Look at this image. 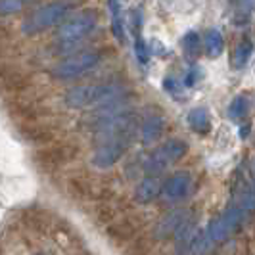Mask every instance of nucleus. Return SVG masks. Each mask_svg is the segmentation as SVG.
<instances>
[{"instance_id": "obj_7", "label": "nucleus", "mask_w": 255, "mask_h": 255, "mask_svg": "<svg viewBox=\"0 0 255 255\" xmlns=\"http://www.w3.org/2000/svg\"><path fill=\"white\" fill-rule=\"evenodd\" d=\"M194 184L196 180L192 177L188 171H177L173 173L169 179L163 182V188H161V198L165 202H180L184 198H188L194 190Z\"/></svg>"}, {"instance_id": "obj_25", "label": "nucleus", "mask_w": 255, "mask_h": 255, "mask_svg": "<svg viewBox=\"0 0 255 255\" xmlns=\"http://www.w3.org/2000/svg\"><path fill=\"white\" fill-rule=\"evenodd\" d=\"M200 79V69L198 67H194V69H190L188 73H186V77H184V85L186 87H194V83Z\"/></svg>"}, {"instance_id": "obj_6", "label": "nucleus", "mask_w": 255, "mask_h": 255, "mask_svg": "<svg viewBox=\"0 0 255 255\" xmlns=\"http://www.w3.org/2000/svg\"><path fill=\"white\" fill-rule=\"evenodd\" d=\"M94 27H96V12H81L56 29V40L58 44H62L64 50H71L73 44L94 31Z\"/></svg>"}, {"instance_id": "obj_9", "label": "nucleus", "mask_w": 255, "mask_h": 255, "mask_svg": "<svg viewBox=\"0 0 255 255\" xmlns=\"http://www.w3.org/2000/svg\"><path fill=\"white\" fill-rule=\"evenodd\" d=\"M163 130H165V119H163V115L150 114L144 119L142 128H140L142 144H144V146H150V144H153L155 140H159L161 134H163Z\"/></svg>"}, {"instance_id": "obj_13", "label": "nucleus", "mask_w": 255, "mask_h": 255, "mask_svg": "<svg viewBox=\"0 0 255 255\" xmlns=\"http://www.w3.org/2000/svg\"><path fill=\"white\" fill-rule=\"evenodd\" d=\"M204 48L209 58H219L225 50V38L219 29H209L204 35Z\"/></svg>"}, {"instance_id": "obj_19", "label": "nucleus", "mask_w": 255, "mask_h": 255, "mask_svg": "<svg viewBox=\"0 0 255 255\" xmlns=\"http://www.w3.org/2000/svg\"><path fill=\"white\" fill-rule=\"evenodd\" d=\"M248 112V100L244 98V96H236L232 102H230L229 110H227V114H229L230 119H242L244 115Z\"/></svg>"}, {"instance_id": "obj_24", "label": "nucleus", "mask_w": 255, "mask_h": 255, "mask_svg": "<svg viewBox=\"0 0 255 255\" xmlns=\"http://www.w3.org/2000/svg\"><path fill=\"white\" fill-rule=\"evenodd\" d=\"M115 215H117V213H115V209L112 205H102V207L98 209V221H100V223H110Z\"/></svg>"}, {"instance_id": "obj_26", "label": "nucleus", "mask_w": 255, "mask_h": 255, "mask_svg": "<svg viewBox=\"0 0 255 255\" xmlns=\"http://www.w3.org/2000/svg\"><path fill=\"white\" fill-rule=\"evenodd\" d=\"M254 173H255V165H254Z\"/></svg>"}, {"instance_id": "obj_22", "label": "nucleus", "mask_w": 255, "mask_h": 255, "mask_svg": "<svg viewBox=\"0 0 255 255\" xmlns=\"http://www.w3.org/2000/svg\"><path fill=\"white\" fill-rule=\"evenodd\" d=\"M148 50H150V46L144 44V40H142L140 35L134 37V52H136V58H138L140 64H146V62H148Z\"/></svg>"}, {"instance_id": "obj_20", "label": "nucleus", "mask_w": 255, "mask_h": 255, "mask_svg": "<svg viewBox=\"0 0 255 255\" xmlns=\"http://www.w3.org/2000/svg\"><path fill=\"white\" fill-rule=\"evenodd\" d=\"M163 89H165L167 94H171L173 98H180L182 83H179L175 77H165V79H163Z\"/></svg>"}, {"instance_id": "obj_16", "label": "nucleus", "mask_w": 255, "mask_h": 255, "mask_svg": "<svg viewBox=\"0 0 255 255\" xmlns=\"http://www.w3.org/2000/svg\"><path fill=\"white\" fill-rule=\"evenodd\" d=\"M252 52H254V42H252L250 38H242V40L238 42V46L234 48V54H232V65H234L236 69L244 67V65L248 64Z\"/></svg>"}, {"instance_id": "obj_14", "label": "nucleus", "mask_w": 255, "mask_h": 255, "mask_svg": "<svg viewBox=\"0 0 255 255\" xmlns=\"http://www.w3.org/2000/svg\"><path fill=\"white\" fill-rule=\"evenodd\" d=\"M108 234L114 238L115 242H127V240H130L136 234V223L132 219H123L117 225L110 227Z\"/></svg>"}, {"instance_id": "obj_2", "label": "nucleus", "mask_w": 255, "mask_h": 255, "mask_svg": "<svg viewBox=\"0 0 255 255\" xmlns=\"http://www.w3.org/2000/svg\"><path fill=\"white\" fill-rule=\"evenodd\" d=\"M73 6H75V4H69V2H50V4H42V6L35 8V10L23 19L21 31H23L25 35H37L40 31H46L48 27L58 25Z\"/></svg>"}, {"instance_id": "obj_18", "label": "nucleus", "mask_w": 255, "mask_h": 255, "mask_svg": "<svg viewBox=\"0 0 255 255\" xmlns=\"http://www.w3.org/2000/svg\"><path fill=\"white\" fill-rule=\"evenodd\" d=\"M21 134L29 142H44L50 138V130L42 125H27L21 128Z\"/></svg>"}, {"instance_id": "obj_15", "label": "nucleus", "mask_w": 255, "mask_h": 255, "mask_svg": "<svg viewBox=\"0 0 255 255\" xmlns=\"http://www.w3.org/2000/svg\"><path fill=\"white\" fill-rule=\"evenodd\" d=\"M202 42H204V40H202V37H200L196 31L186 33V35L182 37V52H184V56L190 58V60H196V58L200 56L202 46H204Z\"/></svg>"}, {"instance_id": "obj_21", "label": "nucleus", "mask_w": 255, "mask_h": 255, "mask_svg": "<svg viewBox=\"0 0 255 255\" xmlns=\"http://www.w3.org/2000/svg\"><path fill=\"white\" fill-rule=\"evenodd\" d=\"M23 6H25V2H19V0H15V2L2 0V2H0V13H2V15H10V13L19 12Z\"/></svg>"}, {"instance_id": "obj_3", "label": "nucleus", "mask_w": 255, "mask_h": 255, "mask_svg": "<svg viewBox=\"0 0 255 255\" xmlns=\"http://www.w3.org/2000/svg\"><path fill=\"white\" fill-rule=\"evenodd\" d=\"M188 150V144L180 138H169L165 140L159 148H155L148 159L144 161V173L146 177H159L167 167H171L173 163H177L180 157L186 153Z\"/></svg>"}, {"instance_id": "obj_8", "label": "nucleus", "mask_w": 255, "mask_h": 255, "mask_svg": "<svg viewBox=\"0 0 255 255\" xmlns=\"http://www.w3.org/2000/svg\"><path fill=\"white\" fill-rule=\"evenodd\" d=\"M194 217L190 209H175L159 219L153 227V238L155 240H167L171 236H177L179 232L190 219Z\"/></svg>"}, {"instance_id": "obj_4", "label": "nucleus", "mask_w": 255, "mask_h": 255, "mask_svg": "<svg viewBox=\"0 0 255 255\" xmlns=\"http://www.w3.org/2000/svg\"><path fill=\"white\" fill-rule=\"evenodd\" d=\"M246 217H248V211H244L240 205L232 204L215 221H211L207 225V229L204 230V236L211 246L223 242V240H227L229 236H232L236 230L242 227Z\"/></svg>"}, {"instance_id": "obj_23", "label": "nucleus", "mask_w": 255, "mask_h": 255, "mask_svg": "<svg viewBox=\"0 0 255 255\" xmlns=\"http://www.w3.org/2000/svg\"><path fill=\"white\" fill-rule=\"evenodd\" d=\"M254 6L255 4H252V2L238 4L240 12H236V15H234V23H236V25H244V23H248V21H250V12H248V8H254Z\"/></svg>"}, {"instance_id": "obj_5", "label": "nucleus", "mask_w": 255, "mask_h": 255, "mask_svg": "<svg viewBox=\"0 0 255 255\" xmlns=\"http://www.w3.org/2000/svg\"><path fill=\"white\" fill-rule=\"evenodd\" d=\"M100 62H102L100 50H83L58 62L50 69V73L56 79H75V77H83L85 73H89Z\"/></svg>"}, {"instance_id": "obj_11", "label": "nucleus", "mask_w": 255, "mask_h": 255, "mask_svg": "<svg viewBox=\"0 0 255 255\" xmlns=\"http://www.w3.org/2000/svg\"><path fill=\"white\" fill-rule=\"evenodd\" d=\"M77 155V148L73 146H58L54 150H46V152H40L37 155V159H42V165H62V163H67L71 161L73 157Z\"/></svg>"}, {"instance_id": "obj_17", "label": "nucleus", "mask_w": 255, "mask_h": 255, "mask_svg": "<svg viewBox=\"0 0 255 255\" xmlns=\"http://www.w3.org/2000/svg\"><path fill=\"white\" fill-rule=\"evenodd\" d=\"M108 8L112 10V27H114V35L119 42H125V31L121 23V4L119 2H108Z\"/></svg>"}, {"instance_id": "obj_1", "label": "nucleus", "mask_w": 255, "mask_h": 255, "mask_svg": "<svg viewBox=\"0 0 255 255\" xmlns=\"http://www.w3.org/2000/svg\"><path fill=\"white\" fill-rule=\"evenodd\" d=\"M121 92H123L121 87L114 83H92V85H83V87L67 90L64 100L69 108H89V106H100L108 102Z\"/></svg>"}, {"instance_id": "obj_12", "label": "nucleus", "mask_w": 255, "mask_h": 255, "mask_svg": "<svg viewBox=\"0 0 255 255\" xmlns=\"http://www.w3.org/2000/svg\"><path fill=\"white\" fill-rule=\"evenodd\" d=\"M188 125L198 134H207L211 130V117L205 108H194L188 114Z\"/></svg>"}, {"instance_id": "obj_10", "label": "nucleus", "mask_w": 255, "mask_h": 255, "mask_svg": "<svg viewBox=\"0 0 255 255\" xmlns=\"http://www.w3.org/2000/svg\"><path fill=\"white\" fill-rule=\"evenodd\" d=\"M161 188H163V184H159V180L155 177H144L138 182V186L134 188V200L138 204H150L161 194Z\"/></svg>"}]
</instances>
